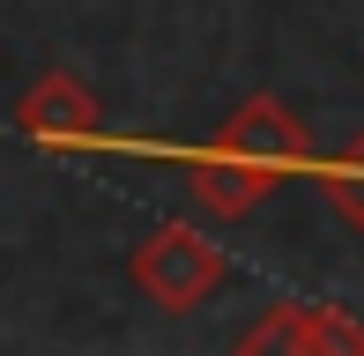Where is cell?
<instances>
[{"label":"cell","mask_w":364,"mask_h":356,"mask_svg":"<svg viewBox=\"0 0 364 356\" xmlns=\"http://www.w3.org/2000/svg\"><path fill=\"white\" fill-rule=\"evenodd\" d=\"M312 164H320L312 134L283 96H245L216 134L186 156V186H193V201L208 216H253L290 178H305Z\"/></svg>","instance_id":"obj_1"},{"label":"cell","mask_w":364,"mask_h":356,"mask_svg":"<svg viewBox=\"0 0 364 356\" xmlns=\"http://www.w3.org/2000/svg\"><path fill=\"white\" fill-rule=\"evenodd\" d=\"M97 126H105V104H97V89L75 82L68 67H45L38 82L15 96V134L38 141V149H90Z\"/></svg>","instance_id":"obj_3"},{"label":"cell","mask_w":364,"mask_h":356,"mask_svg":"<svg viewBox=\"0 0 364 356\" xmlns=\"http://www.w3.org/2000/svg\"><path fill=\"white\" fill-rule=\"evenodd\" d=\"M127 274L156 312H193L230 282V252L193 223H156L134 252H127Z\"/></svg>","instance_id":"obj_2"},{"label":"cell","mask_w":364,"mask_h":356,"mask_svg":"<svg viewBox=\"0 0 364 356\" xmlns=\"http://www.w3.org/2000/svg\"><path fill=\"white\" fill-rule=\"evenodd\" d=\"M230 356H305V334H297V304H268L253 327L238 334Z\"/></svg>","instance_id":"obj_6"},{"label":"cell","mask_w":364,"mask_h":356,"mask_svg":"<svg viewBox=\"0 0 364 356\" xmlns=\"http://www.w3.org/2000/svg\"><path fill=\"white\" fill-rule=\"evenodd\" d=\"M312 171H320V186H327V201L342 208V223H350V230L364 238V126H357L350 141H342L335 156H327V164H312Z\"/></svg>","instance_id":"obj_4"},{"label":"cell","mask_w":364,"mask_h":356,"mask_svg":"<svg viewBox=\"0 0 364 356\" xmlns=\"http://www.w3.org/2000/svg\"><path fill=\"white\" fill-rule=\"evenodd\" d=\"M297 334H305V356H364V327L335 304H297Z\"/></svg>","instance_id":"obj_5"}]
</instances>
